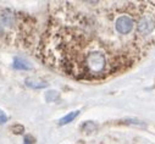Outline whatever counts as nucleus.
I'll list each match as a JSON object with an SVG mask.
<instances>
[{"label":"nucleus","instance_id":"f257e3e1","mask_svg":"<svg viewBox=\"0 0 155 144\" xmlns=\"http://www.w3.org/2000/svg\"><path fill=\"white\" fill-rule=\"evenodd\" d=\"M155 45V2H61L37 54L53 70L95 82L125 72Z\"/></svg>","mask_w":155,"mask_h":144},{"label":"nucleus","instance_id":"f03ea898","mask_svg":"<svg viewBox=\"0 0 155 144\" xmlns=\"http://www.w3.org/2000/svg\"><path fill=\"white\" fill-rule=\"evenodd\" d=\"M12 67L15 70H21V71H29L32 70V65L23 57H15Z\"/></svg>","mask_w":155,"mask_h":144},{"label":"nucleus","instance_id":"7ed1b4c3","mask_svg":"<svg viewBox=\"0 0 155 144\" xmlns=\"http://www.w3.org/2000/svg\"><path fill=\"white\" fill-rule=\"evenodd\" d=\"M25 83H26L27 87L33 88V89H43V88L48 87V83H45L43 81H37V80H33V78H27L25 81Z\"/></svg>","mask_w":155,"mask_h":144},{"label":"nucleus","instance_id":"20e7f679","mask_svg":"<svg viewBox=\"0 0 155 144\" xmlns=\"http://www.w3.org/2000/svg\"><path fill=\"white\" fill-rule=\"evenodd\" d=\"M81 114V111L80 110H74V111H71V113H68L67 115H65L64 117H61L60 120H59V125L60 126H64V125H67V123H70V122H72L77 116H78Z\"/></svg>","mask_w":155,"mask_h":144},{"label":"nucleus","instance_id":"39448f33","mask_svg":"<svg viewBox=\"0 0 155 144\" xmlns=\"http://www.w3.org/2000/svg\"><path fill=\"white\" fill-rule=\"evenodd\" d=\"M59 98H60V94L56 90H49L45 93V100L48 103H55L59 100Z\"/></svg>","mask_w":155,"mask_h":144},{"label":"nucleus","instance_id":"423d86ee","mask_svg":"<svg viewBox=\"0 0 155 144\" xmlns=\"http://www.w3.org/2000/svg\"><path fill=\"white\" fill-rule=\"evenodd\" d=\"M125 123H127V125H136V126H138V127H145V125H144L142 121H138V120H136V119L126 120Z\"/></svg>","mask_w":155,"mask_h":144},{"label":"nucleus","instance_id":"0eeeda50","mask_svg":"<svg viewBox=\"0 0 155 144\" xmlns=\"http://www.w3.org/2000/svg\"><path fill=\"white\" fill-rule=\"evenodd\" d=\"M11 129H12V132H14V133H16V134H21V133L25 131L23 126H21V125H16V126H14Z\"/></svg>","mask_w":155,"mask_h":144},{"label":"nucleus","instance_id":"6e6552de","mask_svg":"<svg viewBox=\"0 0 155 144\" xmlns=\"http://www.w3.org/2000/svg\"><path fill=\"white\" fill-rule=\"evenodd\" d=\"M8 121V115L0 109V125H4Z\"/></svg>","mask_w":155,"mask_h":144},{"label":"nucleus","instance_id":"1a4fd4ad","mask_svg":"<svg viewBox=\"0 0 155 144\" xmlns=\"http://www.w3.org/2000/svg\"><path fill=\"white\" fill-rule=\"evenodd\" d=\"M25 144H33V138L31 136H26L25 137Z\"/></svg>","mask_w":155,"mask_h":144}]
</instances>
